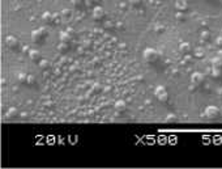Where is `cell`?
Segmentation results:
<instances>
[{
  "label": "cell",
  "mask_w": 222,
  "mask_h": 169,
  "mask_svg": "<svg viewBox=\"0 0 222 169\" xmlns=\"http://www.w3.org/2000/svg\"><path fill=\"white\" fill-rule=\"evenodd\" d=\"M154 96L159 102H166L169 100V93L163 85H158L157 88L154 89Z\"/></svg>",
  "instance_id": "obj_1"
},
{
  "label": "cell",
  "mask_w": 222,
  "mask_h": 169,
  "mask_svg": "<svg viewBox=\"0 0 222 169\" xmlns=\"http://www.w3.org/2000/svg\"><path fill=\"white\" fill-rule=\"evenodd\" d=\"M158 51L155 50V49H153V47H146L145 50H144V53H142V57H144V59H145L146 62H155L158 59Z\"/></svg>",
  "instance_id": "obj_2"
},
{
  "label": "cell",
  "mask_w": 222,
  "mask_h": 169,
  "mask_svg": "<svg viewBox=\"0 0 222 169\" xmlns=\"http://www.w3.org/2000/svg\"><path fill=\"white\" fill-rule=\"evenodd\" d=\"M204 117L208 119H216L220 117V109L214 105H208L204 110Z\"/></svg>",
  "instance_id": "obj_3"
},
{
  "label": "cell",
  "mask_w": 222,
  "mask_h": 169,
  "mask_svg": "<svg viewBox=\"0 0 222 169\" xmlns=\"http://www.w3.org/2000/svg\"><path fill=\"white\" fill-rule=\"evenodd\" d=\"M46 36H47V32H46V29H44V28H38V29L31 32V40L34 41V42L42 41Z\"/></svg>",
  "instance_id": "obj_4"
},
{
  "label": "cell",
  "mask_w": 222,
  "mask_h": 169,
  "mask_svg": "<svg viewBox=\"0 0 222 169\" xmlns=\"http://www.w3.org/2000/svg\"><path fill=\"white\" fill-rule=\"evenodd\" d=\"M204 75L201 74V72H193L192 75H191V83L193 84V85H196V87H199L200 84H203L204 83Z\"/></svg>",
  "instance_id": "obj_5"
},
{
  "label": "cell",
  "mask_w": 222,
  "mask_h": 169,
  "mask_svg": "<svg viewBox=\"0 0 222 169\" xmlns=\"http://www.w3.org/2000/svg\"><path fill=\"white\" fill-rule=\"evenodd\" d=\"M92 16L94 20H102L105 17V9L102 7H99V5H96V7L93 8V12H92Z\"/></svg>",
  "instance_id": "obj_6"
},
{
  "label": "cell",
  "mask_w": 222,
  "mask_h": 169,
  "mask_svg": "<svg viewBox=\"0 0 222 169\" xmlns=\"http://www.w3.org/2000/svg\"><path fill=\"white\" fill-rule=\"evenodd\" d=\"M5 45H7L9 49H14L18 46V40L14 36H8L5 38Z\"/></svg>",
  "instance_id": "obj_7"
},
{
  "label": "cell",
  "mask_w": 222,
  "mask_h": 169,
  "mask_svg": "<svg viewBox=\"0 0 222 169\" xmlns=\"http://www.w3.org/2000/svg\"><path fill=\"white\" fill-rule=\"evenodd\" d=\"M175 8L178 12H186L188 9V3L187 0H176L175 2Z\"/></svg>",
  "instance_id": "obj_8"
},
{
  "label": "cell",
  "mask_w": 222,
  "mask_h": 169,
  "mask_svg": "<svg viewBox=\"0 0 222 169\" xmlns=\"http://www.w3.org/2000/svg\"><path fill=\"white\" fill-rule=\"evenodd\" d=\"M191 50H192V47H191V45H190L188 42H180V43H179V51H180L182 54L187 55V54L191 53Z\"/></svg>",
  "instance_id": "obj_9"
},
{
  "label": "cell",
  "mask_w": 222,
  "mask_h": 169,
  "mask_svg": "<svg viewBox=\"0 0 222 169\" xmlns=\"http://www.w3.org/2000/svg\"><path fill=\"white\" fill-rule=\"evenodd\" d=\"M114 108H115V110H116V112L121 113V112H124L125 109H127V104H125L123 100H118V101L114 104Z\"/></svg>",
  "instance_id": "obj_10"
},
{
  "label": "cell",
  "mask_w": 222,
  "mask_h": 169,
  "mask_svg": "<svg viewBox=\"0 0 222 169\" xmlns=\"http://www.w3.org/2000/svg\"><path fill=\"white\" fill-rule=\"evenodd\" d=\"M42 20L46 24H54V15L51 12H44L42 15Z\"/></svg>",
  "instance_id": "obj_11"
},
{
  "label": "cell",
  "mask_w": 222,
  "mask_h": 169,
  "mask_svg": "<svg viewBox=\"0 0 222 169\" xmlns=\"http://www.w3.org/2000/svg\"><path fill=\"white\" fill-rule=\"evenodd\" d=\"M60 42H65V43H69V41H71V34L68 33L67 30H64V32H60Z\"/></svg>",
  "instance_id": "obj_12"
},
{
  "label": "cell",
  "mask_w": 222,
  "mask_h": 169,
  "mask_svg": "<svg viewBox=\"0 0 222 169\" xmlns=\"http://www.w3.org/2000/svg\"><path fill=\"white\" fill-rule=\"evenodd\" d=\"M212 68H222V59L220 57L212 59Z\"/></svg>",
  "instance_id": "obj_13"
},
{
  "label": "cell",
  "mask_w": 222,
  "mask_h": 169,
  "mask_svg": "<svg viewBox=\"0 0 222 169\" xmlns=\"http://www.w3.org/2000/svg\"><path fill=\"white\" fill-rule=\"evenodd\" d=\"M16 116H17V109H16V108H10L9 110L7 112V114H5V117H7V118H13Z\"/></svg>",
  "instance_id": "obj_14"
},
{
  "label": "cell",
  "mask_w": 222,
  "mask_h": 169,
  "mask_svg": "<svg viewBox=\"0 0 222 169\" xmlns=\"http://www.w3.org/2000/svg\"><path fill=\"white\" fill-rule=\"evenodd\" d=\"M29 58L31 61H37V59H39V51L38 50H31L29 53Z\"/></svg>",
  "instance_id": "obj_15"
},
{
  "label": "cell",
  "mask_w": 222,
  "mask_h": 169,
  "mask_svg": "<svg viewBox=\"0 0 222 169\" xmlns=\"http://www.w3.org/2000/svg\"><path fill=\"white\" fill-rule=\"evenodd\" d=\"M200 38H201V41H208L210 38V33L208 30H203L201 33H200Z\"/></svg>",
  "instance_id": "obj_16"
},
{
  "label": "cell",
  "mask_w": 222,
  "mask_h": 169,
  "mask_svg": "<svg viewBox=\"0 0 222 169\" xmlns=\"http://www.w3.org/2000/svg\"><path fill=\"white\" fill-rule=\"evenodd\" d=\"M154 32H155V33H158V34L163 33V32H165V26L162 24H157V25L154 26Z\"/></svg>",
  "instance_id": "obj_17"
},
{
  "label": "cell",
  "mask_w": 222,
  "mask_h": 169,
  "mask_svg": "<svg viewBox=\"0 0 222 169\" xmlns=\"http://www.w3.org/2000/svg\"><path fill=\"white\" fill-rule=\"evenodd\" d=\"M67 49H68V43H65V42H60L59 43V46H58V50L60 53H64L67 51Z\"/></svg>",
  "instance_id": "obj_18"
},
{
  "label": "cell",
  "mask_w": 222,
  "mask_h": 169,
  "mask_svg": "<svg viewBox=\"0 0 222 169\" xmlns=\"http://www.w3.org/2000/svg\"><path fill=\"white\" fill-rule=\"evenodd\" d=\"M26 84H27V85H34V84H35V76H34V75H27Z\"/></svg>",
  "instance_id": "obj_19"
},
{
  "label": "cell",
  "mask_w": 222,
  "mask_h": 169,
  "mask_svg": "<svg viewBox=\"0 0 222 169\" xmlns=\"http://www.w3.org/2000/svg\"><path fill=\"white\" fill-rule=\"evenodd\" d=\"M221 68H212V76L213 78H216V79H218L220 76H221Z\"/></svg>",
  "instance_id": "obj_20"
},
{
  "label": "cell",
  "mask_w": 222,
  "mask_h": 169,
  "mask_svg": "<svg viewBox=\"0 0 222 169\" xmlns=\"http://www.w3.org/2000/svg\"><path fill=\"white\" fill-rule=\"evenodd\" d=\"M175 19L178 20V21H184V12H176V15H175Z\"/></svg>",
  "instance_id": "obj_21"
},
{
  "label": "cell",
  "mask_w": 222,
  "mask_h": 169,
  "mask_svg": "<svg viewBox=\"0 0 222 169\" xmlns=\"http://www.w3.org/2000/svg\"><path fill=\"white\" fill-rule=\"evenodd\" d=\"M26 80H27V75L26 74H20L18 75V81L20 83H26Z\"/></svg>",
  "instance_id": "obj_22"
},
{
  "label": "cell",
  "mask_w": 222,
  "mask_h": 169,
  "mask_svg": "<svg viewBox=\"0 0 222 169\" xmlns=\"http://www.w3.org/2000/svg\"><path fill=\"white\" fill-rule=\"evenodd\" d=\"M128 4L133 5V7H137V5L141 4V0H128Z\"/></svg>",
  "instance_id": "obj_23"
},
{
  "label": "cell",
  "mask_w": 222,
  "mask_h": 169,
  "mask_svg": "<svg viewBox=\"0 0 222 169\" xmlns=\"http://www.w3.org/2000/svg\"><path fill=\"white\" fill-rule=\"evenodd\" d=\"M84 2H85V4L88 5V7H92V5L96 4V3L98 2V0H84Z\"/></svg>",
  "instance_id": "obj_24"
},
{
  "label": "cell",
  "mask_w": 222,
  "mask_h": 169,
  "mask_svg": "<svg viewBox=\"0 0 222 169\" xmlns=\"http://www.w3.org/2000/svg\"><path fill=\"white\" fill-rule=\"evenodd\" d=\"M214 43H216V45H217V46H222V36H220V37H217V38H216Z\"/></svg>",
  "instance_id": "obj_25"
},
{
  "label": "cell",
  "mask_w": 222,
  "mask_h": 169,
  "mask_svg": "<svg viewBox=\"0 0 222 169\" xmlns=\"http://www.w3.org/2000/svg\"><path fill=\"white\" fill-rule=\"evenodd\" d=\"M170 121H175V116H174V114H169L167 118H166V122H170Z\"/></svg>",
  "instance_id": "obj_26"
},
{
  "label": "cell",
  "mask_w": 222,
  "mask_h": 169,
  "mask_svg": "<svg viewBox=\"0 0 222 169\" xmlns=\"http://www.w3.org/2000/svg\"><path fill=\"white\" fill-rule=\"evenodd\" d=\"M60 16H62V17H67V16H69V11H68V9L62 11V13H60Z\"/></svg>",
  "instance_id": "obj_27"
},
{
  "label": "cell",
  "mask_w": 222,
  "mask_h": 169,
  "mask_svg": "<svg viewBox=\"0 0 222 169\" xmlns=\"http://www.w3.org/2000/svg\"><path fill=\"white\" fill-rule=\"evenodd\" d=\"M22 51H24L25 54H27V55H29V53H30L31 50H30V47H29V46H24V47H22Z\"/></svg>",
  "instance_id": "obj_28"
},
{
  "label": "cell",
  "mask_w": 222,
  "mask_h": 169,
  "mask_svg": "<svg viewBox=\"0 0 222 169\" xmlns=\"http://www.w3.org/2000/svg\"><path fill=\"white\" fill-rule=\"evenodd\" d=\"M39 66H41V68H44V67H47V66H48V62H47V61H42V62H41V64H39Z\"/></svg>",
  "instance_id": "obj_29"
},
{
  "label": "cell",
  "mask_w": 222,
  "mask_h": 169,
  "mask_svg": "<svg viewBox=\"0 0 222 169\" xmlns=\"http://www.w3.org/2000/svg\"><path fill=\"white\" fill-rule=\"evenodd\" d=\"M195 55H196V57H203V51L200 50V49H197V50L195 51Z\"/></svg>",
  "instance_id": "obj_30"
},
{
  "label": "cell",
  "mask_w": 222,
  "mask_h": 169,
  "mask_svg": "<svg viewBox=\"0 0 222 169\" xmlns=\"http://www.w3.org/2000/svg\"><path fill=\"white\" fill-rule=\"evenodd\" d=\"M190 62H191V57L187 54V55H186V58H184V63H190Z\"/></svg>",
  "instance_id": "obj_31"
},
{
  "label": "cell",
  "mask_w": 222,
  "mask_h": 169,
  "mask_svg": "<svg viewBox=\"0 0 222 169\" xmlns=\"http://www.w3.org/2000/svg\"><path fill=\"white\" fill-rule=\"evenodd\" d=\"M69 2H71L72 4H75V5H77V4H80V3H81V0H69Z\"/></svg>",
  "instance_id": "obj_32"
},
{
  "label": "cell",
  "mask_w": 222,
  "mask_h": 169,
  "mask_svg": "<svg viewBox=\"0 0 222 169\" xmlns=\"http://www.w3.org/2000/svg\"><path fill=\"white\" fill-rule=\"evenodd\" d=\"M218 57L222 59V50H220V51H218Z\"/></svg>",
  "instance_id": "obj_33"
}]
</instances>
